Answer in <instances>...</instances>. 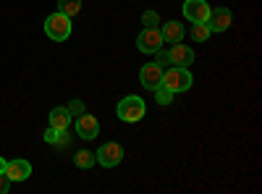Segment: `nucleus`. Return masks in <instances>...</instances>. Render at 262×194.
Instances as JSON below:
<instances>
[{"instance_id": "412c9836", "label": "nucleus", "mask_w": 262, "mask_h": 194, "mask_svg": "<svg viewBox=\"0 0 262 194\" xmlns=\"http://www.w3.org/2000/svg\"><path fill=\"white\" fill-rule=\"evenodd\" d=\"M8 186H11V179H8L6 174H0V194H6Z\"/></svg>"}, {"instance_id": "f03ea898", "label": "nucleus", "mask_w": 262, "mask_h": 194, "mask_svg": "<svg viewBox=\"0 0 262 194\" xmlns=\"http://www.w3.org/2000/svg\"><path fill=\"white\" fill-rule=\"evenodd\" d=\"M45 34L53 39V42H66L71 37V18L66 13H50L45 18Z\"/></svg>"}, {"instance_id": "6e6552de", "label": "nucleus", "mask_w": 262, "mask_h": 194, "mask_svg": "<svg viewBox=\"0 0 262 194\" xmlns=\"http://www.w3.org/2000/svg\"><path fill=\"white\" fill-rule=\"evenodd\" d=\"M184 16L191 21V24H205L210 16V6L205 0H186L184 3Z\"/></svg>"}, {"instance_id": "f257e3e1", "label": "nucleus", "mask_w": 262, "mask_h": 194, "mask_svg": "<svg viewBox=\"0 0 262 194\" xmlns=\"http://www.w3.org/2000/svg\"><path fill=\"white\" fill-rule=\"evenodd\" d=\"M116 113H118V118H121V121H126V123H137V121H142V118H144L147 105H144V100H142V97L128 95V97H123V100L116 105Z\"/></svg>"}, {"instance_id": "9b49d317", "label": "nucleus", "mask_w": 262, "mask_h": 194, "mask_svg": "<svg viewBox=\"0 0 262 194\" xmlns=\"http://www.w3.org/2000/svg\"><path fill=\"white\" fill-rule=\"evenodd\" d=\"M6 176H8L11 181H27V179L32 176V165H29V160H8V165H6Z\"/></svg>"}, {"instance_id": "ddd939ff", "label": "nucleus", "mask_w": 262, "mask_h": 194, "mask_svg": "<svg viewBox=\"0 0 262 194\" xmlns=\"http://www.w3.org/2000/svg\"><path fill=\"white\" fill-rule=\"evenodd\" d=\"M160 34H163V42H181V37H184V24H181V21H165L163 29H160Z\"/></svg>"}, {"instance_id": "f8f14e48", "label": "nucleus", "mask_w": 262, "mask_h": 194, "mask_svg": "<svg viewBox=\"0 0 262 194\" xmlns=\"http://www.w3.org/2000/svg\"><path fill=\"white\" fill-rule=\"evenodd\" d=\"M69 123H71L69 107H53L50 111V128H55V132H66Z\"/></svg>"}, {"instance_id": "a211bd4d", "label": "nucleus", "mask_w": 262, "mask_h": 194, "mask_svg": "<svg viewBox=\"0 0 262 194\" xmlns=\"http://www.w3.org/2000/svg\"><path fill=\"white\" fill-rule=\"evenodd\" d=\"M66 107H69V113H71V116H81V113H84V102H81L79 97H76V100H71Z\"/></svg>"}, {"instance_id": "9d476101", "label": "nucleus", "mask_w": 262, "mask_h": 194, "mask_svg": "<svg viewBox=\"0 0 262 194\" xmlns=\"http://www.w3.org/2000/svg\"><path fill=\"white\" fill-rule=\"evenodd\" d=\"M76 134H79L81 139H95V137L100 134V121H97L95 116H90V113L76 116Z\"/></svg>"}, {"instance_id": "f3484780", "label": "nucleus", "mask_w": 262, "mask_h": 194, "mask_svg": "<svg viewBox=\"0 0 262 194\" xmlns=\"http://www.w3.org/2000/svg\"><path fill=\"white\" fill-rule=\"evenodd\" d=\"M152 92H155V102H158V105H170V102H173V92H170L168 87H163V84H160L158 90H152Z\"/></svg>"}, {"instance_id": "0eeeda50", "label": "nucleus", "mask_w": 262, "mask_h": 194, "mask_svg": "<svg viewBox=\"0 0 262 194\" xmlns=\"http://www.w3.org/2000/svg\"><path fill=\"white\" fill-rule=\"evenodd\" d=\"M139 81H142L144 90H158L163 84V66L160 63H147V66H142Z\"/></svg>"}, {"instance_id": "4be33fe9", "label": "nucleus", "mask_w": 262, "mask_h": 194, "mask_svg": "<svg viewBox=\"0 0 262 194\" xmlns=\"http://www.w3.org/2000/svg\"><path fill=\"white\" fill-rule=\"evenodd\" d=\"M6 165H8V160H6V158H0V174H6Z\"/></svg>"}, {"instance_id": "aec40b11", "label": "nucleus", "mask_w": 262, "mask_h": 194, "mask_svg": "<svg viewBox=\"0 0 262 194\" xmlns=\"http://www.w3.org/2000/svg\"><path fill=\"white\" fill-rule=\"evenodd\" d=\"M60 134H63V132H55V128H48V132H45V142H48V144H55V142L60 139Z\"/></svg>"}, {"instance_id": "2eb2a0df", "label": "nucleus", "mask_w": 262, "mask_h": 194, "mask_svg": "<svg viewBox=\"0 0 262 194\" xmlns=\"http://www.w3.org/2000/svg\"><path fill=\"white\" fill-rule=\"evenodd\" d=\"M58 11L66 13L69 18H74V16H79V11H81V0H58Z\"/></svg>"}, {"instance_id": "20e7f679", "label": "nucleus", "mask_w": 262, "mask_h": 194, "mask_svg": "<svg viewBox=\"0 0 262 194\" xmlns=\"http://www.w3.org/2000/svg\"><path fill=\"white\" fill-rule=\"evenodd\" d=\"M163 48V34L160 27H144L137 37V50L142 53H158Z\"/></svg>"}, {"instance_id": "dca6fc26", "label": "nucleus", "mask_w": 262, "mask_h": 194, "mask_svg": "<svg viewBox=\"0 0 262 194\" xmlns=\"http://www.w3.org/2000/svg\"><path fill=\"white\" fill-rule=\"evenodd\" d=\"M210 34H212V32H210L207 24H194V27H191V39H196V42H207Z\"/></svg>"}, {"instance_id": "1a4fd4ad", "label": "nucleus", "mask_w": 262, "mask_h": 194, "mask_svg": "<svg viewBox=\"0 0 262 194\" xmlns=\"http://www.w3.org/2000/svg\"><path fill=\"white\" fill-rule=\"evenodd\" d=\"M231 21H233V16L228 8H210V16L205 24L210 27V32H226L231 27Z\"/></svg>"}, {"instance_id": "7ed1b4c3", "label": "nucleus", "mask_w": 262, "mask_h": 194, "mask_svg": "<svg viewBox=\"0 0 262 194\" xmlns=\"http://www.w3.org/2000/svg\"><path fill=\"white\" fill-rule=\"evenodd\" d=\"M191 84H194V79H191V74L186 69H179V66L163 69V87H168L173 95L191 90Z\"/></svg>"}, {"instance_id": "423d86ee", "label": "nucleus", "mask_w": 262, "mask_h": 194, "mask_svg": "<svg viewBox=\"0 0 262 194\" xmlns=\"http://www.w3.org/2000/svg\"><path fill=\"white\" fill-rule=\"evenodd\" d=\"M168 58V66H179V69H189L194 63V50L181 45V42H173V48L165 53Z\"/></svg>"}, {"instance_id": "4468645a", "label": "nucleus", "mask_w": 262, "mask_h": 194, "mask_svg": "<svg viewBox=\"0 0 262 194\" xmlns=\"http://www.w3.org/2000/svg\"><path fill=\"white\" fill-rule=\"evenodd\" d=\"M95 163H97V158H95V153H90V149H79V153L74 155V165L76 168L86 170V168H92Z\"/></svg>"}, {"instance_id": "6ab92c4d", "label": "nucleus", "mask_w": 262, "mask_h": 194, "mask_svg": "<svg viewBox=\"0 0 262 194\" xmlns=\"http://www.w3.org/2000/svg\"><path fill=\"white\" fill-rule=\"evenodd\" d=\"M142 21H144V27H158V24H160V18H158L155 11H147V13L142 16Z\"/></svg>"}, {"instance_id": "39448f33", "label": "nucleus", "mask_w": 262, "mask_h": 194, "mask_svg": "<svg viewBox=\"0 0 262 194\" xmlns=\"http://www.w3.org/2000/svg\"><path fill=\"white\" fill-rule=\"evenodd\" d=\"M95 158H97V163H100L102 168H116V165L123 160V147H121L118 142H105L97 153H95Z\"/></svg>"}]
</instances>
